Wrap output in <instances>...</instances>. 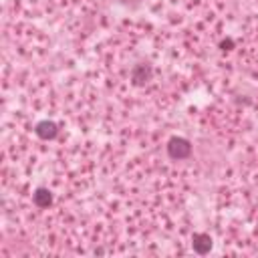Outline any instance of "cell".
Here are the masks:
<instances>
[{"mask_svg": "<svg viewBox=\"0 0 258 258\" xmlns=\"http://www.w3.org/2000/svg\"><path fill=\"white\" fill-rule=\"evenodd\" d=\"M151 75H153V71L149 64H135L131 71V81H133V85H145L151 79Z\"/></svg>", "mask_w": 258, "mask_h": 258, "instance_id": "3", "label": "cell"}, {"mask_svg": "<svg viewBox=\"0 0 258 258\" xmlns=\"http://www.w3.org/2000/svg\"><path fill=\"white\" fill-rule=\"evenodd\" d=\"M220 46H222V50H230V48L234 46V40H232V38H226V40L220 42Z\"/></svg>", "mask_w": 258, "mask_h": 258, "instance_id": "6", "label": "cell"}, {"mask_svg": "<svg viewBox=\"0 0 258 258\" xmlns=\"http://www.w3.org/2000/svg\"><path fill=\"white\" fill-rule=\"evenodd\" d=\"M167 155L171 159H187L191 155V143L185 137H171L167 141Z\"/></svg>", "mask_w": 258, "mask_h": 258, "instance_id": "1", "label": "cell"}, {"mask_svg": "<svg viewBox=\"0 0 258 258\" xmlns=\"http://www.w3.org/2000/svg\"><path fill=\"white\" fill-rule=\"evenodd\" d=\"M212 248V238L208 234H194V250L198 254H208Z\"/></svg>", "mask_w": 258, "mask_h": 258, "instance_id": "5", "label": "cell"}, {"mask_svg": "<svg viewBox=\"0 0 258 258\" xmlns=\"http://www.w3.org/2000/svg\"><path fill=\"white\" fill-rule=\"evenodd\" d=\"M32 202H34L36 208H48L52 204V194L46 187H38L32 194Z\"/></svg>", "mask_w": 258, "mask_h": 258, "instance_id": "4", "label": "cell"}, {"mask_svg": "<svg viewBox=\"0 0 258 258\" xmlns=\"http://www.w3.org/2000/svg\"><path fill=\"white\" fill-rule=\"evenodd\" d=\"M34 133H36L40 139L48 141V139H54V137H56V133H58V125H56L54 121L44 119V121H38V123L34 125Z\"/></svg>", "mask_w": 258, "mask_h": 258, "instance_id": "2", "label": "cell"}]
</instances>
